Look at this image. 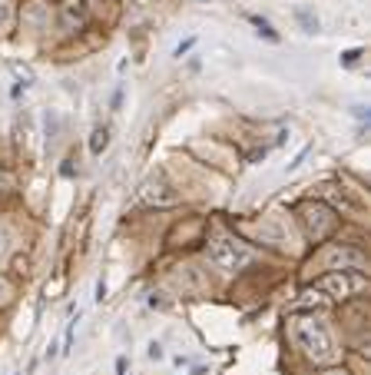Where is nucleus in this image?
<instances>
[{"label":"nucleus","instance_id":"nucleus-1","mask_svg":"<svg viewBox=\"0 0 371 375\" xmlns=\"http://www.w3.org/2000/svg\"><path fill=\"white\" fill-rule=\"evenodd\" d=\"M209 259H212L219 269H229V272H235V269H242L245 263H252V253H249L242 243L229 239V236H216V239L209 243Z\"/></svg>","mask_w":371,"mask_h":375},{"label":"nucleus","instance_id":"nucleus-2","mask_svg":"<svg viewBox=\"0 0 371 375\" xmlns=\"http://www.w3.org/2000/svg\"><path fill=\"white\" fill-rule=\"evenodd\" d=\"M295 335H298V342H302V349H305L308 355H315L322 362L331 359V339H328V332L322 329L318 322H298Z\"/></svg>","mask_w":371,"mask_h":375},{"label":"nucleus","instance_id":"nucleus-3","mask_svg":"<svg viewBox=\"0 0 371 375\" xmlns=\"http://www.w3.org/2000/svg\"><path fill=\"white\" fill-rule=\"evenodd\" d=\"M142 199H149V203H176V193H173V186H166V183L156 186L153 179H149L142 186Z\"/></svg>","mask_w":371,"mask_h":375},{"label":"nucleus","instance_id":"nucleus-4","mask_svg":"<svg viewBox=\"0 0 371 375\" xmlns=\"http://www.w3.org/2000/svg\"><path fill=\"white\" fill-rule=\"evenodd\" d=\"M109 146V130L106 126H99V130H93V140H90V153L93 156H99L103 150Z\"/></svg>","mask_w":371,"mask_h":375},{"label":"nucleus","instance_id":"nucleus-5","mask_svg":"<svg viewBox=\"0 0 371 375\" xmlns=\"http://www.w3.org/2000/svg\"><path fill=\"white\" fill-rule=\"evenodd\" d=\"M252 23H255V27H259V33H265L269 40H278V37H275V30H272V27H269V23L262 20V17H252Z\"/></svg>","mask_w":371,"mask_h":375},{"label":"nucleus","instance_id":"nucleus-6","mask_svg":"<svg viewBox=\"0 0 371 375\" xmlns=\"http://www.w3.org/2000/svg\"><path fill=\"white\" fill-rule=\"evenodd\" d=\"M73 332H77V319L66 322V339H63V352H70V345H73Z\"/></svg>","mask_w":371,"mask_h":375},{"label":"nucleus","instance_id":"nucleus-7","mask_svg":"<svg viewBox=\"0 0 371 375\" xmlns=\"http://www.w3.org/2000/svg\"><path fill=\"white\" fill-rule=\"evenodd\" d=\"M149 359H153V362H156V359H163V345H159V342L149 345Z\"/></svg>","mask_w":371,"mask_h":375},{"label":"nucleus","instance_id":"nucleus-8","mask_svg":"<svg viewBox=\"0 0 371 375\" xmlns=\"http://www.w3.org/2000/svg\"><path fill=\"white\" fill-rule=\"evenodd\" d=\"M192 44H196V40H186V44H179V47H176V56L189 54V50H192Z\"/></svg>","mask_w":371,"mask_h":375},{"label":"nucleus","instance_id":"nucleus-9","mask_svg":"<svg viewBox=\"0 0 371 375\" xmlns=\"http://www.w3.org/2000/svg\"><path fill=\"white\" fill-rule=\"evenodd\" d=\"M0 292H3V282H0Z\"/></svg>","mask_w":371,"mask_h":375}]
</instances>
